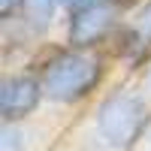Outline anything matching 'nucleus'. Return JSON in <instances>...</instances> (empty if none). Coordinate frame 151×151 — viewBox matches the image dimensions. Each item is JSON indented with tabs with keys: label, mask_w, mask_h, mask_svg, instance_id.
Here are the masks:
<instances>
[{
	"label": "nucleus",
	"mask_w": 151,
	"mask_h": 151,
	"mask_svg": "<svg viewBox=\"0 0 151 151\" xmlns=\"http://www.w3.org/2000/svg\"><path fill=\"white\" fill-rule=\"evenodd\" d=\"M130 12L121 6L109 3V0H88L79 9L64 15V42L79 45V48H103L112 42Z\"/></svg>",
	"instance_id": "3"
},
{
	"label": "nucleus",
	"mask_w": 151,
	"mask_h": 151,
	"mask_svg": "<svg viewBox=\"0 0 151 151\" xmlns=\"http://www.w3.org/2000/svg\"><path fill=\"white\" fill-rule=\"evenodd\" d=\"M21 12V0H0V24H12Z\"/></svg>",
	"instance_id": "7"
},
{
	"label": "nucleus",
	"mask_w": 151,
	"mask_h": 151,
	"mask_svg": "<svg viewBox=\"0 0 151 151\" xmlns=\"http://www.w3.org/2000/svg\"><path fill=\"white\" fill-rule=\"evenodd\" d=\"M48 106L40 73L30 64H15L3 70L0 79V121L3 124H30L40 109Z\"/></svg>",
	"instance_id": "4"
},
{
	"label": "nucleus",
	"mask_w": 151,
	"mask_h": 151,
	"mask_svg": "<svg viewBox=\"0 0 151 151\" xmlns=\"http://www.w3.org/2000/svg\"><path fill=\"white\" fill-rule=\"evenodd\" d=\"M0 151H36L30 124H3L0 127Z\"/></svg>",
	"instance_id": "6"
},
{
	"label": "nucleus",
	"mask_w": 151,
	"mask_h": 151,
	"mask_svg": "<svg viewBox=\"0 0 151 151\" xmlns=\"http://www.w3.org/2000/svg\"><path fill=\"white\" fill-rule=\"evenodd\" d=\"M142 82H145V88H148V94H151V64L145 67V73H142Z\"/></svg>",
	"instance_id": "9"
},
{
	"label": "nucleus",
	"mask_w": 151,
	"mask_h": 151,
	"mask_svg": "<svg viewBox=\"0 0 151 151\" xmlns=\"http://www.w3.org/2000/svg\"><path fill=\"white\" fill-rule=\"evenodd\" d=\"M27 64L40 73L48 106L76 112L88 109L112 85L115 60L103 48H79L70 42H42Z\"/></svg>",
	"instance_id": "1"
},
{
	"label": "nucleus",
	"mask_w": 151,
	"mask_h": 151,
	"mask_svg": "<svg viewBox=\"0 0 151 151\" xmlns=\"http://www.w3.org/2000/svg\"><path fill=\"white\" fill-rule=\"evenodd\" d=\"M106 52L112 55L115 67L127 70V76L145 73V67L151 64V0H142L124 18Z\"/></svg>",
	"instance_id": "5"
},
{
	"label": "nucleus",
	"mask_w": 151,
	"mask_h": 151,
	"mask_svg": "<svg viewBox=\"0 0 151 151\" xmlns=\"http://www.w3.org/2000/svg\"><path fill=\"white\" fill-rule=\"evenodd\" d=\"M82 3H88V0H60V6H64V15H67V12H73V9H79Z\"/></svg>",
	"instance_id": "8"
},
{
	"label": "nucleus",
	"mask_w": 151,
	"mask_h": 151,
	"mask_svg": "<svg viewBox=\"0 0 151 151\" xmlns=\"http://www.w3.org/2000/svg\"><path fill=\"white\" fill-rule=\"evenodd\" d=\"M91 151H139L151 139V94L133 76L109 85L88 106Z\"/></svg>",
	"instance_id": "2"
}]
</instances>
